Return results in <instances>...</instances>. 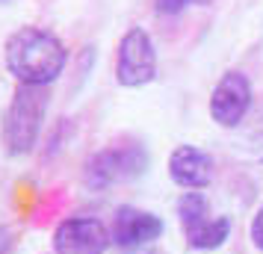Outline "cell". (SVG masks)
<instances>
[{
	"instance_id": "30bf717a",
	"label": "cell",
	"mask_w": 263,
	"mask_h": 254,
	"mask_svg": "<svg viewBox=\"0 0 263 254\" xmlns=\"http://www.w3.org/2000/svg\"><path fill=\"white\" fill-rule=\"evenodd\" d=\"M178 219L183 225V233L192 230L195 225H201L204 219H210V207H207V198L201 192H183L178 198Z\"/></svg>"
},
{
	"instance_id": "5b68a950",
	"label": "cell",
	"mask_w": 263,
	"mask_h": 254,
	"mask_svg": "<svg viewBox=\"0 0 263 254\" xmlns=\"http://www.w3.org/2000/svg\"><path fill=\"white\" fill-rule=\"evenodd\" d=\"M112 245L109 228L95 216H68L53 228V254H107Z\"/></svg>"
},
{
	"instance_id": "7a4b0ae2",
	"label": "cell",
	"mask_w": 263,
	"mask_h": 254,
	"mask_svg": "<svg viewBox=\"0 0 263 254\" xmlns=\"http://www.w3.org/2000/svg\"><path fill=\"white\" fill-rule=\"evenodd\" d=\"M50 109V89L42 86H15L9 104L0 115V145L3 154L21 160L33 154L45 133V119Z\"/></svg>"
},
{
	"instance_id": "8fae6325",
	"label": "cell",
	"mask_w": 263,
	"mask_h": 254,
	"mask_svg": "<svg viewBox=\"0 0 263 254\" xmlns=\"http://www.w3.org/2000/svg\"><path fill=\"white\" fill-rule=\"evenodd\" d=\"M186 6H192V0H154V12L163 15V18H175Z\"/></svg>"
},
{
	"instance_id": "4fadbf2b",
	"label": "cell",
	"mask_w": 263,
	"mask_h": 254,
	"mask_svg": "<svg viewBox=\"0 0 263 254\" xmlns=\"http://www.w3.org/2000/svg\"><path fill=\"white\" fill-rule=\"evenodd\" d=\"M251 242H254L257 251H263V204L254 213V219H251Z\"/></svg>"
},
{
	"instance_id": "ba28073f",
	"label": "cell",
	"mask_w": 263,
	"mask_h": 254,
	"mask_svg": "<svg viewBox=\"0 0 263 254\" xmlns=\"http://www.w3.org/2000/svg\"><path fill=\"white\" fill-rule=\"evenodd\" d=\"M213 157L195 145H178L168 154V178L186 192H198L213 183Z\"/></svg>"
},
{
	"instance_id": "9c48e42d",
	"label": "cell",
	"mask_w": 263,
	"mask_h": 254,
	"mask_svg": "<svg viewBox=\"0 0 263 254\" xmlns=\"http://www.w3.org/2000/svg\"><path fill=\"white\" fill-rule=\"evenodd\" d=\"M228 233H231V219L210 216V219H204L201 225H195L192 230H186V242H190V248L210 251V248H219L228 240Z\"/></svg>"
},
{
	"instance_id": "6da1fadb",
	"label": "cell",
	"mask_w": 263,
	"mask_h": 254,
	"mask_svg": "<svg viewBox=\"0 0 263 254\" xmlns=\"http://www.w3.org/2000/svg\"><path fill=\"white\" fill-rule=\"evenodd\" d=\"M3 65L15 86H50L68 68V48L53 30L24 24L3 42Z\"/></svg>"
},
{
	"instance_id": "8992f818",
	"label": "cell",
	"mask_w": 263,
	"mask_h": 254,
	"mask_svg": "<svg viewBox=\"0 0 263 254\" xmlns=\"http://www.w3.org/2000/svg\"><path fill=\"white\" fill-rule=\"evenodd\" d=\"M251 80L242 71H225L210 95V119L219 127H237L251 109Z\"/></svg>"
},
{
	"instance_id": "277c9868",
	"label": "cell",
	"mask_w": 263,
	"mask_h": 254,
	"mask_svg": "<svg viewBox=\"0 0 263 254\" xmlns=\"http://www.w3.org/2000/svg\"><path fill=\"white\" fill-rule=\"evenodd\" d=\"M157 45L145 27H127L116 45V83L121 89H142L157 80Z\"/></svg>"
},
{
	"instance_id": "3957f363",
	"label": "cell",
	"mask_w": 263,
	"mask_h": 254,
	"mask_svg": "<svg viewBox=\"0 0 263 254\" xmlns=\"http://www.w3.org/2000/svg\"><path fill=\"white\" fill-rule=\"evenodd\" d=\"M148 171V151L139 142L133 145H107L83 163V186L104 192L109 186L130 183Z\"/></svg>"
},
{
	"instance_id": "52a82bcc",
	"label": "cell",
	"mask_w": 263,
	"mask_h": 254,
	"mask_svg": "<svg viewBox=\"0 0 263 254\" xmlns=\"http://www.w3.org/2000/svg\"><path fill=\"white\" fill-rule=\"evenodd\" d=\"M163 230H166V222L157 213L139 210L133 204H121L112 216L109 237H112V245L130 251V248H142V245H151L154 240H160Z\"/></svg>"
},
{
	"instance_id": "7c38bea8",
	"label": "cell",
	"mask_w": 263,
	"mask_h": 254,
	"mask_svg": "<svg viewBox=\"0 0 263 254\" xmlns=\"http://www.w3.org/2000/svg\"><path fill=\"white\" fill-rule=\"evenodd\" d=\"M18 251V240H15V230L9 225L0 222V254H15Z\"/></svg>"
}]
</instances>
